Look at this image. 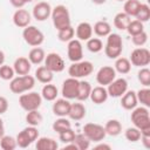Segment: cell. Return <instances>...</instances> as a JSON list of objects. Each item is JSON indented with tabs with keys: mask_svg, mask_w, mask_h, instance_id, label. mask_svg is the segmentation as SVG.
Segmentation results:
<instances>
[{
	"mask_svg": "<svg viewBox=\"0 0 150 150\" xmlns=\"http://www.w3.org/2000/svg\"><path fill=\"white\" fill-rule=\"evenodd\" d=\"M83 134L90 142H101L107 136L104 127L97 123H87L83 125Z\"/></svg>",
	"mask_w": 150,
	"mask_h": 150,
	"instance_id": "9",
	"label": "cell"
},
{
	"mask_svg": "<svg viewBox=\"0 0 150 150\" xmlns=\"http://www.w3.org/2000/svg\"><path fill=\"white\" fill-rule=\"evenodd\" d=\"M138 104L136 91L134 90H127L122 96H121V105L125 110H132L136 108Z\"/></svg>",
	"mask_w": 150,
	"mask_h": 150,
	"instance_id": "19",
	"label": "cell"
},
{
	"mask_svg": "<svg viewBox=\"0 0 150 150\" xmlns=\"http://www.w3.org/2000/svg\"><path fill=\"white\" fill-rule=\"evenodd\" d=\"M130 21H131V18L128 14H125L124 12H120L114 18V26L118 30H125Z\"/></svg>",
	"mask_w": 150,
	"mask_h": 150,
	"instance_id": "30",
	"label": "cell"
},
{
	"mask_svg": "<svg viewBox=\"0 0 150 150\" xmlns=\"http://www.w3.org/2000/svg\"><path fill=\"white\" fill-rule=\"evenodd\" d=\"M50 16L53 20V25L57 30L70 26V14L64 5H57L52 8Z\"/></svg>",
	"mask_w": 150,
	"mask_h": 150,
	"instance_id": "4",
	"label": "cell"
},
{
	"mask_svg": "<svg viewBox=\"0 0 150 150\" xmlns=\"http://www.w3.org/2000/svg\"><path fill=\"white\" fill-rule=\"evenodd\" d=\"M95 149H107V150H110L111 146L109 144H105V143H100V144H97L95 146Z\"/></svg>",
	"mask_w": 150,
	"mask_h": 150,
	"instance_id": "51",
	"label": "cell"
},
{
	"mask_svg": "<svg viewBox=\"0 0 150 150\" xmlns=\"http://www.w3.org/2000/svg\"><path fill=\"white\" fill-rule=\"evenodd\" d=\"M5 62V53L2 50H0V66H2Z\"/></svg>",
	"mask_w": 150,
	"mask_h": 150,
	"instance_id": "53",
	"label": "cell"
},
{
	"mask_svg": "<svg viewBox=\"0 0 150 150\" xmlns=\"http://www.w3.org/2000/svg\"><path fill=\"white\" fill-rule=\"evenodd\" d=\"M45 57H46V53L40 47H34L28 53V60L30 61L32 64H41L45 61Z\"/></svg>",
	"mask_w": 150,
	"mask_h": 150,
	"instance_id": "26",
	"label": "cell"
},
{
	"mask_svg": "<svg viewBox=\"0 0 150 150\" xmlns=\"http://www.w3.org/2000/svg\"><path fill=\"white\" fill-rule=\"evenodd\" d=\"M35 148L38 150H56L59 148L57 142L50 137H38Z\"/></svg>",
	"mask_w": 150,
	"mask_h": 150,
	"instance_id": "25",
	"label": "cell"
},
{
	"mask_svg": "<svg viewBox=\"0 0 150 150\" xmlns=\"http://www.w3.org/2000/svg\"><path fill=\"white\" fill-rule=\"evenodd\" d=\"M94 70V64L90 61H77L73 62L68 68V74L70 77L81 79L89 76Z\"/></svg>",
	"mask_w": 150,
	"mask_h": 150,
	"instance_id": "6",
	"label": "cell"
},
{
	"mask_svg": "<svg viewBox=\"0 0 150 150\" xmlns=\"http://www.w3.org/2000/svg\"><path fill=\"white\" fill-rule=\"evenodd\" d=\"M9 2H11L12 6L15 7V8H22V7L26 5L22 0H9Z\"/></svg>",
	"mask_w": 150,
	"mask_h": 150,
	"instance_id": "49",
	"label": "cell"
},
{
	"mask_svg": "<svg viewBox=\"0 0 150 150\" xmlns=\"http://www.w3.org/2000/svg\"><path fill=\"white\" fill-rule=\"evenodd\" d=\"M57 95H59V90H57L56 86H54L52 83H46L42 87L41 96H42L43 100H46V101H55Z\"/></svg>",
	"mask_w": 150,
	"mask_h": 150,
	"instance_id": "27",
	"label": "cell"
},
{
	"mask_svg": "<svg viewBox=\"0 0 150 150\" xmlns=\"http://www.w3.org/2000/svg\"><path fill=\"white\" fill-rule=\"evenodd\" d=\"M67 54H68V59L71 62L81 61L83 57V47H82L81 41L77 39H73V40L68 41Z\"/></svg>",
	"mask_w": 150,
	"mask_h": 150,
	"instance_id": "14",
	"label": "cell"
},
{
	"mask_svg": "<svg viewBox=\"0 0 150 150\" xmlns=\"http://www.w3.org/2000/svg\"><path fill=\"white\" fill-rule=\"evenodd\" d=\"M74 35H75V29L71 27V25L66 27V28H62V29L57 30V38L62 42H68V41L73 40Z\"/></svg>",
	"mask_w": 150,
	"mask_h": 150,
	"instance_id": "35",
	"label": "cell"
},
{
	"mask_svg": "<svg viewBox=\"0 0 150 150\" xmlns=\"http://www.w3.org/2000/svg\"><path fill=\"white\" fill-rule=\"evenodd\" d=\"M129 61L132 66H136V67L142 68V67L148 66L150 63V52H149V49L143 48V47H138V48L134 49L131 52Z\"/></svg>",
	"mask_w": 150,
	"mask_h": 150,
	"instance_id": "10",
	"label": "cell"
},
{
	"mask_svg": "<svg viewBox=\"0 0 150 150\" xmlns=\"http://www.w3.org/2000/svg\"><path fill=\"white\" fill-rule=\"evenodd\" d=\"M73 142L76 144L79 150H87L90 146V141L88 139V137L83 132L82 134H75Z\"/></svg>",
	"mask_w": 150,
	"mask_h": 150,
	"instance_id": "38",
	"label": "cell"
},
{
	"mask_svg": "<svg viewBox=\"0 0 150 150\" xmlns=\"http://www.w3.org/2000/svg\"><path fill=\"white\" fill-rule=\"evenodd\" d=\"M15 71L13 69V67L8 66V64H2L0 66V77L5 81H9L14 77Z\"/></svg>",
	"mask_w": 150,
	"mask_h": 150,
	"instance_id": "45",
	"label": "cell"
},
{
	"mask_svg": "<svg viewBox=\"0 0 150 150\" xmlns=\"http://www.w3.org/2000/svg\"><path fill=\"white\" fill-rule=\"evenodd\" d=\"M79 82H80L79 79H75V77L66 79L62 83V89H61L62 96L67 100H75L76 95H77Z\"/></svg>",
	"mask_w": 150,
	"mask_h": 150,
	"instance_id": "11",
	"label": "cell"
},
{
	"mask_svg": "<svg viewBox=\"0 0 150 150\" xmlns=\"http://www.w3.org/2000/svg\"><path fill=\"white\" fill-rule=\"evenodd\" d=\"M124 136L125 138L129 141V142H137L139 141L141 138V131L139 129H137L136 127H132V128H128L125 131H124Z\"/></svg>",
	"mask_w": 150,
	"mask_h": 150,
	"instance_id": "44",
	"label": "cell"
},
{
	"mask_svg": "<svg viewBox=\"0 0 150 150\" xmlns=\"http://www.w3.org/2000/svg\"><path fill=\"white\" fill-rule=\"evenodd\" d=\"M131 122L134 127L139 129L141 135L150 136V115L146 107H136L131 110Z\"/></svg>",
	"mask_w": 150,
	"mask_h": 150,
	"instance_id": "1",
	"label": "cell"
},
{
	"mask_svg": "<svg viewBox=\"0 0 150 150\" xmlns=\"http://www.w3.org/2000/svg\"><path fill=\"white\" fill-rule=\"evenodd\" d=\"M86 107L82 103H70V108H69V112H68V117L70 120L74 121H81L82 118H84L86 116Z\"/></svg>",
	"mask_w": 150,
	"mask_h": 150,
	"instance_id": "23",
	"label": "cell"
},
{
	"mask_svg": "<svg viewBox=\"0 0 150 150\" xmlns=\"http://www.w3.org/2000/svg\"><path fill=\"white\" fill-rule=\"evenodd\" d=\"M141 5V1L139 0H125L124 2V6H123V12L125 14H128L130 18L131 16H135L137 11H138V7Z\"/></svg>",
	"mask_w": 150,
	"mask_h": 150,
	"instance_id": "34",
	"label": "cell"
},
{
	"mask_svg": "<svg viewBox=\"0 0 150 150\" xmlns=\"http://www.w3.org/2000/svg\"><path fill=\"white\" fill-rule=\"evenodd\" d=\"M108 95L111 97H121L127 90H128V81L123 77L115 79L111 83L107 86Z\"/></svg>",
	"mask_w": 150,
	"mask_h": 150,
	"instance_id": "15",
	"label": "cell"
},
{
	"mask_svg": "<svg viewBox=\"0 0 150 150\" xmlns=\"http://www.w3.org/2000/svg\"><path fill=\"white\" fill-rule=\"evenodd\" d=\"M8 109V101L6 97L4 96H0V115L5 114Z\"/></svg>",
	"mask_w": 150,
	"mask_h": 150,
	"instance_id": "48",
	"label": "cell"
},
{
	"mask_svg": "<svg viewBox=\"0 0 150 150\" xmlns=\"http://www.w3.org/2000/svg\"><path fill=\"white\" fill-rule=\"evenodd\" d=\"M32 16L28 11L23 8H18L13 14V23L19 28H25L29 26Z\"/></svg>",
	"mask_w": 150,
	"mask_h": 150,
	"instance_id": "17",
	"label": "cell"
},
{
	"mask_svg": "<svg viewBox=\"0 0 150 150\" xmlns=\"http://www.w3.org/2000/svg\"><path fill=\"white\" fill-rule=\"evenodd\" d=\"M43 117L41 115V112L36 110H30V111H27L26 114V122L28 125H32V127H39L42 122Z\"/></svg>",
	"mask_w": 150,
	"mask_h": 150,
	"instance_id": "33",
	"label": "cell"
},
{
	"mask_svg": "<svg viewBox=\"0 0 150 150\" xmlns=\"http://www.w3.org/2000/svg\"><path fill=\"white\" fill-rule=\"evenodd\" d=\"M104 130L109 136H117L122 132V124L117 120H109L104 125Z\"/></svg>",
	"mask_w": 150,
	"mask_h": 150,
	"instance_id": "32",
	"label": "cell"
},
{
	"mask_svg": "<svg viewBox=\"0 0 150 150\" xmlns=\"http://www.w3.org/2000/svg\"><path fill=\"white\" fill-rule=\"evenodd\" d=\"M39 137V131H38V128L36 127H32V125H28L26 127L25 129H22L18 136H16V144L18 146L25 149V148H28L33 142H35Z\"/></svg>",
	"mask_w": 150,
	"mask_h": 150,
	"instance_id": "7",
	"label": "cell"
},
{
	"mask_svg": "<svg viewBox=\"0 0 150 150\" xmlns=\"http://www.w3.org/2000/svg\"><path fill=\"white\" fill-rule=\"evenodd\" d=\"M41 103H42V96L36 91H28L26 94L22 93L19 97V104L26 111L39 109L41 107Z\"/></svg>",
	"mask_w": 150,
	"mask_h": 150,
	"instance_id": "5",
	"label": "cell"
},
{
	"mask_svg": "<svg viewBox=\"0 0 150 150\" xmlns=\"http://www.w3.org/2000/svg\"><path fill=\"white\" fill-rule=\"evenodd\" d=\"M91 91V86L88 81H80L79 82V89H77V95L76 98L77 101H86L89 98Z\"/></svg>",
	"mask_w": 150,
	"mask_h": 150,
	"instance_id": "29",
	"label": "cell"
},
{
	"mask_svg": "<svg viewBox=\"0 0 150 150\" xmlns=\"http://www.w3.org/2000/svg\"><path fill=\"white\" fill-rule=\"evenodd\" d=\"M123 50L122 36L117 33H110L107 36V43L104 46V53L109 59H117Z\"/></svg>",
	"mask_w": 150,
	"mask_h": 150,
	"instance_id": "3",
	"label": "cell"
},
{
	"mask_svg": "<svg viewBox=\"0 0 150 150\" xmlns=\"http://www.w3.org/2000/svg\"><path fill=\"white\" fill-rule=\"evenodd\" d=\"M45 66L53 73H61V71H63V69L66 67L63 59L57 53L47 54L45 57Z\"/></svg>",
	"mask_w": 150,
	"mask_h": 150,
	"instance_id": "12",
	"label": "cell"
},
{
	"mask_svg": "<svg viewBox=\"0 0 150 150\" xmlns=\"http://www.w3.org/2000/svg\"><path fill=\"white\" fill-rule=\"evenodd\" d=\"M125 30H127L131 36H132V35H136V34H138V33H141V32L144 30L143 22H141V21H138V20H131V21L129 22V25H128V27H127Z\"/></svg>",
	"mask_w": 150,
	"mask_h": 150,
	"instance_id": "42",
	"label": "cell"
},
{
	"mask_svg": "<svg viewBox=\"0 0 150 150\" xmlns=\"http://www.w3.org/2000/svg\"><path fill=\"white\" fill-rule=\"evenodd\" d=\"M13 69H14L15 74H18V75H27V74H29V71L32 69V63L28 60V57L20 56L14 61Z\"/></svg>",
	"mask_w": 150,
	"mask_h": 150,
	"instance_id": "20",
	"label": "cell"
},
{
	"mask_svg": "<svg viewBox=\"0 0 150 150\" xmlns=\"http://www.w3.org/2000/svg\"><path fill=\"white\" fill-rule=\"evenodd\" d=\"M76 38L80 41H87L93 36V26L89 22H80L75 30Z\"/></svg>",
	"mask_w": 150,
	"mask_h": 150,
	"instance_id": "22",
	"label": "cell"
},
{
	"mask_svg": "<svg viewBox=\"0 0 150 150\" xmlns=\"http://www.w3.org/2000/svg\"><path fill=\"white\" fill-rule=\"evenodd\" d=\"M116 79V70L114 69V67L110 66H103L98 69L97 74H96V81L100 86H108L109 83H111L114 80Z\"/></svg>",
	"mask_w": 150,
	"mask_h": 150,
	"instance_id": "13",
	"label": "cell"
},
{
	"mask_svg": "<svg viewBox=\"0 0 150 150\" xmlns=\"http://www.w3.org/2000/svg\"><path fill=\"white\" fill-rule=\"evenodd\" d=\"M0 146L4 150H14L18 144H16V139L13 136H8V135H4L0 138Z\"/></svg>",
	"mask_w": 150,
	"mask_h": 150,
	"instance_id": "40",
	"label": "cell"
},
{
	"mask_svg": "<svg viewBox=\"0 0 150 150\" xmlns=\"http://www.w3.org/2000/svg\"><path fill=\"white\" fill-rule=\"evenodd\" d=\"M137 77L142 86H144V87L150 86V69L149 68L142 67L137 73Z\"/></svg>",
	"mask_w": 150,
	"mask_h": 150,
	"instance_id": "43",
	"label": "cell"
},
{
	"mask_svg": "<svg viewBox=\"0 0 150 150\" xmlns=\"http://www.w3.org/2000/svg\"><path fill=\"white\" fill-rule=\"evenodd\" d=\"M105 1L107 0H91V2L95 4V5H103Z\"/></svg>",
	"mask_w": 150,
	"mask_h": 150,
	"instance_id": "54",
	"label": "cell"
},
{
	"mask_svg": "<svg viewBox=\"0 0 150 150\" xmlns=\"http://www.w3.org/2000/svg\"><path fill=\"white\" fill-rule=\"evenodd\" d=\"M52 127H53V130H54L55 132L60 134V132H62L63 130H66V129H68V128H71V123H70V121L67 120L66 117H59L57 120L54 121V123H53Z\"/></svg>",
	"mask_w": 150,
	"mask_h": 150,
	"instance_id": "37",
	"label": "cell"
},
{
	"mask_svg": "<svg viewBox=\"0 0 150 150\" xmlns=\"http://www.w3.org/2000/svg\"><path fill=\"white\" fill-rule=\"evenodd\" d=\"M5 135V127H4V121L2 118L0 117V138Z\"/></svg>",
	"mask_w": 150,
	"mask_h": 150,
	"instance_id": "52",
	"label": "cell"
},
{
	"mask_svg": "<svg viewBox=\"0 0 150 150\" xmlns=\"http://www.w3.org/2000/svg\"><path fill=\"white\" fill-rule=\"evenodd\" d=\"M139 139L142 141L143 145H144L146 149L150 148V136H143V135H141V138H139Z\"/></svg>",
	"mask_w": 150,
	"mask_h": 150,
	"instance_id": "50",
	"label": "cell"
},
{
	"mask_svg": "<svg viewBox=\"0 0 150 150\" xmlns=\"http://www.w3.org/2000/svg\"><path fill=\"white\" fill-rule=\"evenodd\" d=\"M87 48L91 53H98L103 49V42L98 38H90L87 40Z\"/></svg>",
	"mask_w": 150,
	"mask_h": 150,
	"instance_id": "41",
	"label": "cell"
},
{
	"mask_svg": "<svg viewBox=\"0 0 150 150\" xmlns=\"http://www.w3.org/2000/svg\"><path fill=\"white\" fill-rule=\"evenodd\" d=\"M115 66H114V69L120 73V74H128L131 69V63L129 61V59L127 57H122V56H118L117 59H115Z\"/></svg>",
	"mask_w": 150,
	"mask_h": 150,
	"instance_id": "31",
	"label": "cell"
},
{
	"mask_svg": "<svg viewBox=\"0 0 150 150\" xmlns=\"http://www.w3.org/2000/svg\"><path fill=\"white\" fill-rule=\"evenodd\" d=\"M109 95L107 91V88L103 86H97L95 88H91L90 96L89 98L95 103V104H102L108 100Z\"/></svg>",
	"mask_w": 150,
	"mask_h": 150,
	"instance_id": "21",
	"label": "cell"
},
{
	"mask_svg": "<svg viewBox=\"0 0 150 150\" xmlns=\"http://www.w3.org/2000/svg\"><path fill=\"white\" fill-rule=\"evenodd\" d=\"M131 39H132V43H134L135 46L142 47V46H144V45L146 43V41H148V34L143 30V32H141V33H138V34H136V35H132Z\"/></svg>",
	"mask_w": 150,
	"mask_h": 150,
	"instance_id": "47",
	"label": "cell"
},
{
	"mask_svg": "<svg viewBox=\"0 0 150 150\" xmlns=\"http://www.w3.org/2000/svg\"><path fill=\"white\" fill-rule=\"evenodd\" d=\"M135 18H136V20H138L141 22H146L150 19V7H149V5L141 4Z\"/></svg>",
	"mask_w": 150,
	"mask_h": 150,
	"instance_id": "36",
	"label": "cell"
},
{
	"mask_svg": "<svg viewBox=\"0 0 150 150\" xmlns=\"http://www.w3.org/2000/svg\"><path fill=\"white\" fill-rule=\"evenodd\" d=\"M52 14V7L46 1H40L33 7V16L38 21L47 20Z\"/></svg>",
	"mask_w": 150,
	"mask_h": 150,
	"instance_id": "16",
	"label": "cell"
},
{
	"mask_svg": "<svg viewBox=\"0 0 150 150\" xmlns=\"http://www.w3.org/2000/svg\"><path fill=\"white\" fill-rule=\"evenodd\" d=\"M35 80H38L41 83H50L54 79V73L52 70H49L46 66H40L38 67V69L35 70Z\"/></svg>",
	"mask_w": 150,
	"mask_h": 150,
	"instance_id": "24",
	"label": "cell"
},
{
	"mask_svg": "<svg viewBox=\"0 0 150 150\" xmlns=\"http://www.w3.org/2000/svg\"><path fill=\"white\" fill-rule=\"evenodd\" d=\"M35 86V77L27 74V75H19L13 77L9 82V89L14 94H22L29 91Z\"/></svg>",
	"mask_w": 150,
	"mask_h": 150,
	"instance_id": "2",
	"label": "cell"
},
{
	"mask_svg": "<svg viewBox=\"0 0 150 150\" xmlns=\"http://www.w3.org/2000/svg\"><path fill=\"white\" fill-rule=\"evenodd\" d=\"M74 137H75V131H74L71 128H68V129H66V130H63L62 132L59 134L60 141H61L62 143H64V144L73 142Z\"/></svg>",
	"mask_w": 150,
	"mask_h": 150,
	"instance_id": "46",
	"label": "cell"
},
{
	"mask_svg": "<svg viewBox=\"0 0 150 150\" xmlns=\"http://www.w3.org/2000/svg\"><path fill=\"white\" fill-rule=\"evenodd\" d=\"M93 32L97 35V36H108L111 33V26L108 21L105 20H100L97 21L94 27H93Z\"/></svg>",
	"mask_w": 150,
	"mask_h": 150,
	"instance_id": "28",
	"label": "cell"
},
{
	"mask_svg": "<svg viewBox=\"0 0 150 150\" xmlns=\"http://www.w3.org/2000/svg\"><path fill=\"white\" fill-rule=\"evenodd\" d=\"M117 1H125V0H117Z\"/></svg>",
	"mask_w": 150,
	"mask_h": 150,
	"instance_id": "56",
	"label": "cell"
},
{
	"mask_svg": "<svg viewBox=\"0 0 150 150\" xmlns=\"http://www.w3.org/2000/svg\"><path fill=\"white\" fill-rule=\"evenodd\" d=\"M136 96H137V101L141 102V104H143L146 108L150 107V89L148 87L139 89L136 93Z\"/></svg>",
	"mask_w": 150,
	"mask_h": 150,
	"instance_id": "39",
	"label": "cell"
},
{
	"mask_svg": "<svg viewBox=\"0 0 150 150\" xmlns=\"http://www.w3.org/2000/svg\"><path fill=\"white\" fill-rule=\"evenodd\" d=\"M22 38H23L25 42L32 47H39L45 41L43 33L39 28H36L35 26H30V25L23 28Z\"/></svg>",
	"mask_w": 150,
	"mask_h": 150,
	"instance_id": "8",
	"label": "cell"
},
{
	"mask_svg": "<svg viewBox=\"0 0 150 150\" xmlns=\"http://www.w3.org/2000/svg\"><path fill=\"white\" fill-rule=\"evenodd\" d=\"M22 1H23L25 4H29V2H32L33 0H22Z\"/></svg>",
	"mask_w": 150,
	"mask_h": 150,
	"instance_id": "55",
	"label": "cell"
},
{
	"mask_svg": "<svg viewBox=\"0 0 150 150\" xmlns=\"http://www.w3.org/2000/svg\"><path fill=\"white\" fill-rule=\"evenodd\" d=\"M69 108H70V102H69V100H67V98L63 97V98L55 100V102L53 103L52 110H53V112H54L55 116L66 117V116H68Z\"/></svg>",
	"mask_w": 150,
	"mask_h": 150,
	"instance_id": "18",
	"label": "cell"
}]
</instances>
